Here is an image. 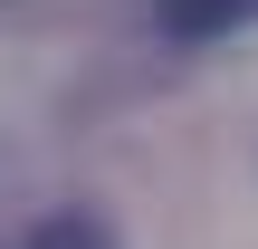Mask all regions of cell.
I'll return each mask as SVG.
<instances>
[{
    "label": "cell",
    "instance_id": "6da1fadb",
    "mask_svg": "<svg viewBox=\"0 0 258 249\" xmlns=\"http://www.w3.org/2000/svg\"><path fill=\"white\" fill-rule=\"evenodd\" d=\"M258 0H172V10H163V29H172V38H220V29H230V19H249Z\"/></svg>",
    "mask_w": 258,
    "mask_h": 249
},
{
    "label": "cell",
    "instance_id": "7a4b0ae2",
    "mask_svg": "<svg viewBox=\"0 0 258 249\" xmlns=\"http://www.w3.org/2000/svg\"><path fill=\"white\" fill-rule=\"evenodd\" d=\"M29 249H115V240H105L86 211H48V221L29 230Z\"/></svg>",
    "mask_w": 258,
    "mask_h": 249
}]
</instances>
